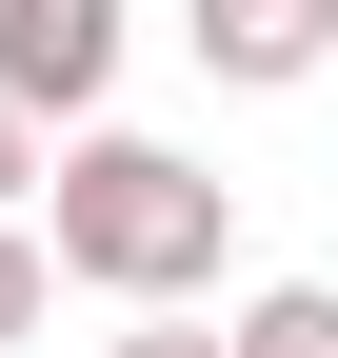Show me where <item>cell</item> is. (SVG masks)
I'll list each match as a JSON object with an SVG mask.
<instances>
[{"instance_id": "7", "label": "cell", "mask_w": 338, "mask_h": 358, "mask_svg": "<svg viewBox=\"0 0 338 358\" xmlns=\"http://www.w3.org/2000/svg\"><path fill=\"white\" fill-rule=\"evenodd\" d=\"M20 199H40V120L0 100V219H20Z\"/></svg>"}, {"instance_id": "5", "label": "cell", "mask_w": 338, "mask_h": 358, "mask_svg": "<svg viewBox=\"0 0 338 358\" xmlns=\"http://www.w3.org/2000/svg\"><path fill=\"white\" fill-rule=\"evenodd\" d=\"M40 299H60V259H40L20 219H0V338H40Z\"/></svg>"}, {"instance_id": "3", "label": "cell", "mask_w": 338, "mask_h": 358, "mask_svg": "<svg viewBox=\"0 0 338 358\" xmlns=\"http://www.w3.org/2000/svg\"><path fill=\"white\" fill-rule=\"evenodd\" d=\"M179 40H199V80H239V100H279V80H318V60H338L318 0H199Z\"/></svg>"}, {"instance_id": "8", "label": "cell", "mask_w": 338, "mask_h": 358, "mask_svg": "<svg viewBox=\"0 0 338 358\" xmlns=\"http://www.w3.org/2000/svg\"><path fill=\"white\" fill-rule=\"evenodd\" d=\"M318 40H338V0H318Z\"/></svg>"}, {"instance_id": "1", "label": "cell", "mask_w": 338, "mask_h": 358, "mask_svg": "<svg viewBox=\"0 0 338 358\" xmlns=\"http://www.w3.org/2000/svg\"><path fill=\"white\" fill-rule=\"evenodd\" d=\"M219 239H239V179H199L179 140H119L100 120L80 159H40V259L100 279V299H199Z\"/></svg>"}, {"instance_id": "2", "label": "cell", "mask_w": 338, "mask_h": 358, "mask_svg": "<svg viewBox=\"0 0 338 358\" xmlns=\"http://www.w3.org/2000/svg\"><path fill=\"white\" fill-rule=\"evenodd\" d=\"M119 80V0H0V100L20 120H100Z\"/></svg>"}, {"instance_id": "4", "label": "cell", "mask_w": 338, "mask_h": 358, "mask_svg": "<svg viewBox=\"0 0 338 358\" xmlns=\"http://www.w3.org/2000/svg\"><path fill=\"white\" fill-rule=\"evenodd\" d=\"M219 358H338V279H259Z\"/></svg>"}, {"instance_id": "6", "label": "cell", "mask_w": 338, "mask_h": 358, "mask_svg": "<svg viewBox=\"0 0 338 358\" xmlns=\"http://www.w3.org/2000/svg\"><path fill=\"white\" fill-rule=\"evenodd\" d=\"M100 358H219V338H199V299H140V338H100Z\"/></svg>"}]
</instances>
